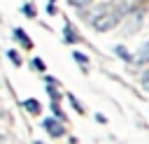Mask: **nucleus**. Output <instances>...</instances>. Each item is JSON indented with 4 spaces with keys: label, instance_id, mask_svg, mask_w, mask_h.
<instances>
[{
    "label": "nucleus",
    "instance_id": "f257e3e1",
    "mask_svg": "<svg viewBox=\"0 0 149 144\" xmlns=\"http://www.w3.org/2000/svg\"><path fill=\"white\" fill-rule=\"evenodd\" d=\"M123 14H126V7H105L91 19V23H93L95 30H109L121 21Z\"/></svg>",
    "mask_w": 149,
    "mask_h": 144
},
{
    "label": "nucleus",
    "instance_id": "f03ea898",
    "mask_svg": "<svg viewBox=\"0 0 149 144\" xmlns=\"http://www.w3.org/2000/svg\"><path fill=\"white\" fill-rule=\"evenodd\" d=\"M42 125H44V130H47L51 137H61V135H63V125H61V123H56L54 118H47V121H42Z\"/></svg>",
    "mask_w": 149,
    "mask_h": 144
},
{
    "label": "nucleus",
    "instance_id": "7ed1b4c3",
    "mask_svg": "<svg viewBox=\"0 0 149 144\" xmlns=\"http://www.w3.org/2000/svg\"><path fill=\"white\" fill-rule=\"evenodd\" d=\"M14 37H16L19 42H23V46H26V49H30V46H33V42L28 39V35H26L23 30H14Z\"/></svg>",
    "mask_w": 149,
    "mask_h": 144
},
{
    "label": "nucleus",
    "instance_id": "20e7f679",
    "mask_svg": "<svg viewBox=\"0 0 149 144\" xmlns=\"http://www.w3.org/2000/svg\"><path fill=\"white\" fill-rule=\"evenodd\" d=\"M149 60V39L144 42V46L140 49V53H137V63H147Z\"/></svg>",
    "mask_w": 149,
    "mask_h": 144
},
{
    "label": "nucleus",
    "instance_id": "39448f33",
    "mask_svg": "<svg viewBox=\"0 0 149 144\" xmlns=\"http://www.w3.org/2000/svg\"><path fill=\"white\" fill-rule=\"evenodd\" d=\"M23 107H26L28 111H33V114H40V102H37V100H26Z\"/></svg>",
    "mask_w": 149,
    "mask_h": 144
},
{
    "label": "nucleus",
    "instance_id": "423d86ee",
    "mask_svg": "<svg viewBox=\"0 0 149 144\" xmlns=\"http://www.w3.org/2000/svg\"><path fill=\"white\" fill-rule=\"evenodd\" d=\"M116 53H119V56H121L123 60H133V56H130V53H128V51H126L123 46H116Z\"/></svg>",
    "mask_w": 149,
    "mask_h": 144
},
{
    "label": "nucleus",
    "instance_id": "0eeeda50",
    "mask_svg": "<svg viewBox=\"0 0 149 144\" xmlns=\"http://www.w3.org/2000/svg\"><path fill=\"white\" fill-rule=\"evenodd\" d=\"M74 60H77V63H81V65H84V67H86V65H88V58H86V56H84V53H79V51H74Z\"/></svg>",
    "mask_w": 149,
    "mask_h": 144
},
{
    "label": "nucleus",
    "instance_id": "6e6552de",
    "mask_svg": "<svg viewBox=\"0 0 149 144\" xmlns=\"http://www.w3.org/2000/svg\"><path fill=\"white\" fill-rule=\"evenodd\" d=\"M88 2H91V0H70V5H74L77 9H79V7H86Z\"/></svg>",
    "mask_w": 149,
    "mask_h": 144
},
{
    "label": "nucleus",
    "instance_id": "1a4fd4ad",
    "mask_svg": "<svg viewBox=\"0 0 149 144\" xmlns=\"http://www.w3.org/2000/svg\"><path fill=\"white\" fill-rule=\"evenodd\" d=\"M23 14H26V16H33V14H35V12H33V5H23Z\"/></svg>",
    "mask_w": 149,
    "mask_h": 144
},
{
    "label": "nucleus",
    "instance_id": "9d476101",
    "mask_svg": "<svg viewBox=\"0 0 149 144\" xmlns=\"http://www.w3.org/2000/svg\"><path fill=\"white\" fill-rule=\"evenodd\" d=\"M9 58H12L16 65H21V60H19V53H16V51H9Z\"/></svg>",
    "mask_w": 149,
    "mask_h": 144
},
{
    "label": "nucleus",
    "instance_id": "9b49d317",
    "mask_svg": "<svg viewBox=\"0 0 149 144\" xmlns=\"http://www.w3.org/2000/svg\"><path fill=\"white\" fill-rule=\"evenodd\" d=\"M33 65H35V70H44V63H42L40 58H35V60H33Z\"/></svg>",
    "mask_w": 149,
    "mask_h": 144
},
{
    "label": "nucleus",
    "instance_id": "f8f14e48",
    "mask_svg": "<svg viewBox=\"0 0 149 144\" xmlns=\"http://www.w3.org/2000/svg\"><path fill=\"white\" fill-rule=\"evenodd\" d=\"M144 86L149 88V74H144Z\"/></svg>",
    "mask_w": 149,
    "mask_h": 144
},
{
    "label": "nucleus",
    "instance_id": "ddd939ff",
    "mask_svg": "<svg viewBox=\"0 0 149 144\" xmlns=\"http://www.w3.org/2000/svg\"><path fill=\"white\" fill-rule=\"evenodd\" d=\"M37 144H42V142H37Z\"/></svg>",
    "mask_w": 149,
    "mask_h": 144
}]
</instances>
